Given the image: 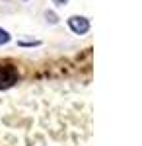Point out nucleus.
Instances as JSON below:
<instances>
[{"label": "nucleus", "mask_w": 142, "mask_h": 146, "mask_svg": "<svg viewBox=\"0 0 142 146\" xmlns=\"http://www.w3.org/2000/svg\"><path fill=\"white\" fill-rule=\"evenodd\" d=\"M18 80V72L12 66H0V88H10Z\"/></svg>", "instance_id": "1"}, {"label": "nucleus", "mask_w": 142, "mask_h": 146, "mask_svg": "<svg viewBox=\"0 0 142 146\" xmlns=\"http://www.w3.org/2000/svg\"><path fill=\"white\" fill-rule=\"evenodd\" d=\"M68 27H70L74 33L82 35L90 29V22H88L86 18H82V16H72V18L68 20Z\"/></svg>", "instance_id": "2"}, {"label": "nucleus", "mask_w": 142, "mask_h": 146, "mask_svg": "<svg viewBox=\"0 0 142 146\" xmlns=\"http://www.w3.org/2000/svg\"><path fill=\"white\" fill-rule=\"evenodd\" d=\"M8 41H10V35L0 27V45H2V43H8Z\"/></svg>", "instance_id": "3"}, {"label": "nucleus", "mask_w": 142, "mask_h": 146, "mask_svg": "<svg viewBox=\"0 0 142 146\" xmlns=\"http://www.w3.org/2000/svg\"><path fill=\"white\" fill-rule=\"evenodd\" d=\"M47 20H49L51 23H56V22H58V20H56V16L53 14V12H47Z\"/></svg>", "instance_id": "4"}, {"label": "nucleus", "mask_w": 142, "mask_h": 146, "mask_svg": "<svg viewBox=\"0 0 142 146\" xmlns=\"http://www.w3.org/2000/svg\"><path fill=\"white\" fill-rule=\"evenodd\" d=\"M53 2H55V4H58V6H62V4H66V2H68V0H53Z\"/></svg>", "instance_id": "5"}]
</instances>
